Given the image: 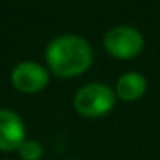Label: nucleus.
Segmentation results:
<instances>
[{
	"mask_svg": "<svg viewBox=\"0 0 160 160\" xmlns=\"http://www.w3.org/2000/svg\"><path fill=\"white\" fill-rule=\"evenodd\" d=\"M45 57L50 71L60 78L79 76L93 62L90 43L78 35L57 36L48 43Z\"/></svg>",
	"mask_w": 160,
	"mask_h": 160,
	"instance_id": "f257e3e1",
	"label": "nucleus"
},
{
	"mask_svg": "<svg viewBox=\"0 0 160 160\" xmlns=\"http://www.w3.org/2000/svg\"><path fill=\"white\" fill-rule=\"evenodd\" d=\"M115 105L114 91L102 83H90L74 95V108L84 117H102Z\"/></svg>",
	"mask_w": 160,
	"mask_h": 160,
	"instance_id": "f03ea898",
	"label": "nucleus"
},
{
	"mask_svg": "<svg viewBox=\"0 0 160 160\" xmlns=\"http://www.w3.org/2000/svg\"><path fill=\"white\" fill-rule=\"evenodd\" d=\"M105 50L115 59H132L139 55L145 45L141 33L131 26H117L112 28L103 38Z\"/></svg>",
	"mask_w": 160,
	"mask_h": 160,
	"instance_id": "7ed1b4c3",
	"label": "nucleus"
},
{
	"mask_svg": "<svg viewBox=\"0 0 160 160\" xmlns=\"http://www.w3.org/2000/svg\"><path fill=\"white\" fill-rule=\"evenodd\" d=\"M48 71L36 62H21L12 71V84L22 93H36L48 84Z\"/></svg>",
	"mask_w": 160,
	"mask_h": 160,
	"instance_id": "20e7f679",
	"label": "nucleus"
},
{
	"mask_svg": "<svg viewBox=\"0 0 160 160\" xmlns=\"http://www.w3.org/2000/svg\"><path fill=\"white\" fill-rule=\"evenodd\" d=\"M24 124L16 112L2 108L0 110V150L11 152L19 150L24 143Z\"/></svg>",
	"mask_w": 160,
	"mask_h": 160,
	"instance_id": "39448f33",
	"label": "nucleus"
},
{
	"mask_svg": "<svg viewBox=\"0 0 160 160\" xmlns=\"http://www.w3.org/2000/svg\"><path fill=\"white\" fill-rule=\"evenodd\" d=\"M117 97L124 102H134L141 98L146 91V79L139 72H126L119 78L117 86Z\"/></svg>",
	"mask_w": 160,
	"mask_h": 160,
	"instance_id": "423d86ee",
	"label": "nucleus"
},
{
	"mask_svg": "<svg viewBox=\"0 0 160 160\" xmlns=\"http://www.w3.org/2000/svg\"><path fill=\"white\" fill-rule=\"evenodd\" d=\"M19 155H21L22 160H40L43 155V148L35 139H26L19 146Z\"/></svg>",
	"mask_w": 160,
	"mask_h": 160,
	"instance_id": "0eeeda50",
	"label": "nucleus"
}]
</instances>
